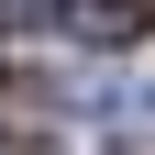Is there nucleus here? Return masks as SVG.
<instances>
[{
    "label": "nucleus",
    "mask_w": 155,
    "mask_h": 155,
    "mask_svg": "<svg viewBox=\"0 0 155 155\" xmlns=\"http://www.w3.org/2000/svg\"><path fill=\"white\" fill-rule=\"evenodd\" d=\"M11 22H67V0H0Z\"/></svg>",
    "instance_id": "1"
}]
</instances>
